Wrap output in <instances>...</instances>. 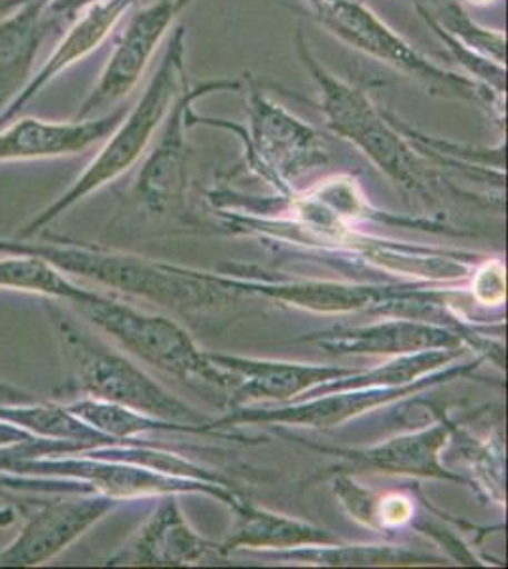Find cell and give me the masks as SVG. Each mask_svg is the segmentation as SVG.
Segmentation results:
<instances>
[{"instance_id": "1", "label": "cell", "mask_w": 508, "mask_h": 569, "mask_svg": "<svg viewBox=\"0 0 508 569\" xmlns=\"http://www.w3.org/2000/svg\"><path fill=\"white\" fill-rule=\"evenodd\" d=\"M185 34V27H177L173 39L169 40L166 53L161 58L158 72L150 80L136 107L123 114L120 123L107 137L103 149L99 150V154L84 169V173L78 177L58 200H53L48 208L34 214L26 227L20 228V232L16 233V240H31L44 228L50 227L53 220L97 192L99 188L107 187L109 182L123 176L141 158L156 130L168 118L169 110L173 109L182 88H187Z\"/></svg>"}, {"instance_id": "2", "label": "cell", "mask_w": 508, "mask_h": 569, "mask_svg": "<svg viewBox=\"0 0 508 569\" xmlns=\"http://www.w3.org/2000/svg\"><path fill=\"white\" fill-rule=\"evenodd\" d=\"M46 310L72 380L88 397L117 402L160 420L200 421L137 365L80 329L61 308L48 302Z\"/></svg>"}, {"instance_id": "3", "label": "cell", "mask_w": 508, "mask_h": 569, "mask_svg": "<svg viewBox=\"0 0 508 569\" xmlns=\"http://www.w3.org/2000/svg\"><path fill=\"white\" fill-rule=\"evenodd\" d=\"M0 252L31 254L53 266L59 272L90 279L114 291L128 292L136 297L150 298L160 305L187 306L203 302L211 287H203L193 279L168 276L158 266L147 260L129 257L122 252L101 251L80 243L52 241V243H31L27 240H2Z\"/></svg>"}, {"instance_id": "4", "label": "cell", "mask_w": 508, "mask_h": 569, "mask_svg": "<svg viewBox=\"0 0 508 569\" xmlns=\"http://www.w3.org/2000/svg\"><path fill=\"white\" fill-rule=\"evenodd\" d=\"M298 56L311 72L321 91L322 114L327 126L338 136L359 147L387 176L408 188L419 187L418 158L414 150L392 130L367 91L330 74L308 48L302 31L297 33Z\"/></svg>"}, {"instance_id": "5", "label": "cell", "mask_w": 508, "mask_h": 569, "mask_svg": "<svg viewBox=\"0 0 508 569\" xmlns=\"http://www.w3.org/2000/svg\"><path fill=\"white\" fill-rule=\"evenodd\" d=\"M311 7L322 26L341 42L416 78L432 93L469 101L484 99L482 88L477 82L431 63L391 27H387L386 21L365 4V0H311Z\"/></svg>"}, {"instance_id": "6", "label": "cell", "mask_w": 508, "mask_h": 569, "mask_svg": "<svg viewBox=\"0 0 508 569\" xmlns=\"http://www.w3.org/2000/svg\"><path fill=\"white\" fill-rule=\"evenodd\" d=\"M82 316L97 329L114 338L122 348L166 372L180 378H203L206 382L225 383L219 370L212 369L185 330L169 319L149 316L93 292L88 300L74 302Z\"/></svg>"}, {"instance_id": "7", "label": "cell", "mask_w": 508, "mask_h": 569, "mask_svg": "<svg viewBox=\"0 0 508 569\" xmlns=\"http://www.w3.org/2000/svg\"><path fill=\"white\" fill-rule=\"evenodd\" d=\"M114 501L97 492L58 493L56 499L50 496L0 550V568H37L50 562L112 511Z\"/></svg>"}, {"instance_id": "8", "label": "cell", "mask_w": 508, "mask_h": 569, "mask_svg": "<svg viewBox=\"0 0 508 569\" xmlns=\"http://www.w3.org/2000/svg\"><path fill=\"white\" fill-rule=\"evenodd\" d=\"M192 2L193 0H158L131 16L112 48L99 82L84 103L80 104L78 120L101 117L99 112L104 107L120 103L136 90L175 18Z\"/></svg>"}, {"instance_id": "9", "label": "cell", "mask_w": 508, "mask_h": 569, "mask_svg": "<svg viewBox=\"0 0 508 569\" xmlns=\"http://www.w3.org/2000/svg\"><path fill=\"white\" fill-rule=\"evenodd\" d=\"M251 149L262 168L279 177L300 176L327 160L321 136L279 103L251 90Z\"/></svg>"}, {"instance_id": "10", "label": "cell", "mask_w": 508, "mask_h": 569, "mask_svg": "<svg viewBox=\"0 0 508 569\" xmlns=\"http://www.w3.org/2000/svg\"><path fill=\"white\" fill-rule=\"evenodd\" d=\"M126 110H110L103 117L52 122L40 118H18L0 128V163L53 160L77 156L91 144L104 141L122 120Z\"/></svg>"}, {"instance_id": "11", "label": "cell", "mask_w": 508, "mask_h": 569, "mask_svg": "<svg viewBox=\"0 0 508 569\" xmlns=\"http://www.w3.org/2000/svg\"><path fill=\"white\" fill-rule=\"evenodd\" d=\"M137 2L139 0H97L91 2L90 7L80 10L64 27L67 31L53 48L50 58L46 59L44 66L40 67L39 72L32 74L31 82L27 84L26 90L21 91L20 98L16 99L12 107L7 110V114L0 120V126L18 117L21 110L26 109V104L31 103L32 99L37 98L40 91L44 90L46 86L56 80L61 72L71 69L78 61L99 50L122 21L123 16L136 7Z\"/></svg>"}, {"instance_id": "12", "label": "cell", "mask_w": 508, "mask_h": 569, "mask_svg": "<svg viewBox=\"0 0 508 569\" xmlns=\"http://www.w3.org/2000/svg\"><path fill=\"white\" fill-rule=\"evenodd\" d=\"M53 29L48 0H27L0 20V120L31 82L40 48Z\"/></svg>"}, {"instance_id": "13", "label": "cell", "mask_w": 508, "mask_h": 569, "mask_svg": "<svg viewBox=\"0 0 508 569\" xmlns=\"http://www.w3.org/2000/svg\"><path fill=\"white\" fill-rule=\"evenodd\" d=\"M239 90V82L215 80L185 88L175 101L173 112L169 110L168 128L158 149L150 154L137 179V196L152 209H163L180 184V160H182V130L188 126V112L198 99L211 91Z\"/></svg>"}, {"instance_id": "14", "label": "cell", "mask_w": 508, "mask_h": 569, "mask_svg": "<svg viewBox=\"0 0 508 569\" xmlns=\"http://www.w3.org/2000/svg\"><path fill=\"white\" fill-rule=\"evenodd\" d=\"M457 338L429 325L392 321L368 329L338 330L321 338V346L335 353H421L429 350H454Z\"/></svg>"}, {"instance_id": "15", "label": "cell", "mask_w": 508, "mask_h": 569, "mask_svg": "<svg viewBox=\"0 0 508 569\" xmlns=\"http://www.w3.org/2000/svg\"><path fill=\"white\" fill-rule=\"evenodd\" d=\"M215 362L238 372L241 378L236 399L251 401V399H289L302 393L316 383L336 380L349 375L348 370L327 369V367H311V365H290V362L251 361V359H230V357H215Z\"/></svg>"}, {"instance_id": "16", "label": "cell", "mask_w": 508, "mask_h": 569, "mask_svg": "<svg viewBox=\"0 0 508 569\" xmlns=\"http://www.w3.org/2000/svg\"><path fill=\"white\" fill-rule=\"evenodd\" d=\"M203 543L192 531L173 505H163L149 525L142 528L128 549L118 552L109 563H169L185 562L200 557Z\"/></svg>"}, {"instance_id": "17", "label": "cell", "mask_w": 508, "mask_h": 569, "mask_svg": "<svg viewBox=\"0 0 508 569\" xmlns=\"http://www.w3.org/2000/svg\"><path fill=\"white\" fill-rule=\"evenodd\" d=\"M0 259V289L4 291L29 292L44 298L82 302L93 295L84 287H78L64 273L56 270L42 259L31 254L2 252Z\"/></svg>"}, {"instance_id": "18", "label": "cell", "mask_w": 508, "mask_h": 569, "mask_svg": "<svg viewBox=\"0 0 508 569\" xmlns=\"http://www.w3.org/2000/svg\"><path fill=\"white\" fill-rule=\"evenodd\" d=\"M448 429L437 426L431 431L400 437L387 445L368 450L360 458L373 467L392 472H419L432 477H448L438 466V450L445 447Z\"/></svg>"}, {"instance_id": "19", "label": "cell", "mask_w": 508, "mask_h": 569, "mask_svg": "<svg viewBox=\"0 0 508 569\" xmlns=\"http://www.w3.org/2000/svg\"><path fill=\"white\" fill-rule=\"evenodd\" d=\"M397 391H365V393L335 395L330 399L308 402L302 407L285 408L279 412H265V415H243L238 418H228V421H289V423H308V426H335L346 418L359 415L362 410L376 407L380 402L392 399Z\"/></svg>"}, {"instance_id": "20", "label": "cell", "mask_w": 508, "mask_h": 569, "mask_svg": "<svg viewBox=\"0 0 508 569\" xmlns=\"http://www.w3.org/2000/svg\"><path fill=\"white\" fill-rule=\"evenodd\" d=\"M335 539L325 531L300 525L290 518L270 512L247 511L239 518L238 528L230 539V549L238 545L247 547H292V545L332 543Z\"/></svg>"}, {"instance_id": "21", "label": "cell", "mask_w": 508, "mask_h": 569, "mask_svg": "<svg viewBox=\"0 0 508 569\" xmlns=\"http://www.w3.org/2000/svg\"><path fill=\"white\" fill-rule=\"evenodd\" d=\"M67 410L72 416H77L78 420L84 421L86 426L109 437L110 440L129 439L158 427V420L150 416L141 415L117 402L101 401L93 397L71 402L67 405Z\"/></svg>"}, {"instance_id": "22", "label": "cell", "mask_w": 508, "mask_h": 569, "mask_svg": "<svg viewBox=\"0 0 508 569\" xmlns=\"http://www.w3.org/2000/svg\"><path fill=\"white\" fill-rule=\"evenodd\" d=\"M276 295L292 305L317 311L357 310L376 302L378 292L370 287L329 283H292L276 287Z\"/></svg>"}, {"instance_id": "23", "label": "cell", "mask_w": 508, "mask_h": 569, "mask_svg": "<svg viewBox=\"0 0 508 569\" xmlns=\"http://www.w3.org/2000/svg\"><path fill=\"white\" fill-rule=\"evenodd\" d=\"M0 490L7 492L42 493V496H58V493L93 492L84 482L71 479H56V477H27L16 472L0 469Z\"/></svg>"}, {"instance_id": "24", "label": "cell", "mask_w": 508, "mask_h": 569, "mask_svg": "<svg viewBox=\"0 0 508 569\" xmlns=\"http://www.w3.org/2000/svg\"><path fill=\"white\" fill-rule=\"evenodd\" d=\"M505 270L499 262H488L478 270L472 292L482 305H501L505 300Z\"/></svg>"}, {"instance_id": "25", "label": "cell", "mask_w": 508, "mask_h": 569, "mask_svg": "<svg viewBox=\"0 0 508 569\" xmlns=\"http://www.w3.org/2000/svg\"><path fill=\"white\" fill-rule=\"evenodd\" d=\"M329 557L332 563H395L397 560H410L405 552L391 549H343L330 552Z\"/></svg>"}, {"instance_id": "26", "label": "cell", "mask_w": 508, "mask_h": 569, "mask_svg": "<svg viewBox=\"0 0 508 569\" xmlns=\"http://www.w3.org/2000/svg\"><path fill=\"white\" fill-rule=\"evenodd\" d=\"M414 507L410 499L402 496H387L376 503V520L381 526H400L412 517Z\"/></svg>"}, {"instance_id": "27", "label": "cell", "mask_w": 508, "mask_h": 569, "mask_svg": "<svg viewBox=\"0 0 508 569\" xmlns=\"http://www.w3.org/2000/svg\"><path fill=\"white\" fill-rule=\"evenodd\" d=\"M31 439H34V435L29 433L26 429L0 420V450H2V448L26 445V442H29Z\"/></svg>"}, {"instance_id": "28", "label": "cell", "mask_w": 508, "mask_h": 569, "mask_svg": "<svg viewBox=\"0 0 508 569\" xmlns=\"http://www.w3.org/2000/svg\"><path fill=\"white\" fill-rule=\"evenodd\" d=\"M34 401L37 397L31 391H26L0 378V405H23V402Z\"/></svg>"}, {"instance_id": "29", "label": "cell", "mask_w": 508, "mask_h": 569, "mask_svg": "<svg viewBox=\"0 0 508 569\" xmlns=\"http://www.w3.org/2000/svg\"><path fill=\"white\" fill-rule=\"evenodd\" d=\"M23 2H27V0H0V20L8 13L13 12L16 8H20Z\"/></svg>"}, {"instance_id": "30", "label": "cell", "mask_w": 508, "mask_h": 569, "mask_svg": "<svg viewBox=\"0 0 508 569\" xmlns=\"http://www.w3.org/2000/svg\"><path fill=\"white\" fill-rule=\"evenodd\" d=\"M469 2H475V4H488V2H494V0H469Z\"/></svg>"}]
</instances>
